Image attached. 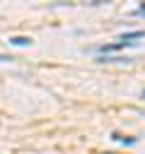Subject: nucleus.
Listing matches in <instances>:
<instances>
[{"mask_svg":"<svg viewBox=\"0 0 145 154\" xmlns=\"http://www.w3.org/2000/svg\"><path fill=\"white\" fill-rule=\"evenodd\" d=\"M135 14H140V17H145V5H140V7L135 10Z\"/></svg>","mask_w":145,"mask_h":154,"instance_id":"7ed1b4c3","label":"nucleus"},{"mask_svg":"<svg viewBox=\"0 0 145 154\" xmlns=\"http://www.w3.org/2000/svg\"><path fill=\"white\" fill-rule=\"evenodd\" d=\"M2 60H7V58H5V55H0V63H2Z\"/></svg>","mask_w":145,"mask_h":154,"instance_id":"20e7f679","label":"nucleus"},{"mask_svg":"<svg viewBox=\"0 0 145 154\" xmlns=\"http://www.w3.org/2000/svg\"><path fill=\"white\" fill-rule=\"evenodd\" d=\"M145 36V31L143 29H138V31H128V34H121V41L123 43H135L133 38H143Z\"/></svg>","mask_w":145,"mask_h":154,"instance_id":"f257e3e1","label":"nucleus"},{"mask_svg":"<svg viewBox=\"0 0 145 154\" xmlns=\"http://www.w3.org/2000/svg\"><path fill=\"white\" fill-rule=\"evenodd\" d=\"M143 96H145V91H143Z\"/></svg>","mask_w":145,"mask_h":154,"instance_id":"39448f33","label":"nucleus"},{"mask_svg":"<svg viewBox=\"0 0 145 154\" xmlns=\"http://www.w3.org/2000/svg\"><path fill=\"white\" fill-rule=\"evenodd\" d=\"M10 43H12V46H29V43H31V38H27V36H12V38H10Z\"/></svg>","mask_w":145,"mask_h":154,"instance_id":"f03ea898","label":"nucleus"}]
</instances>
